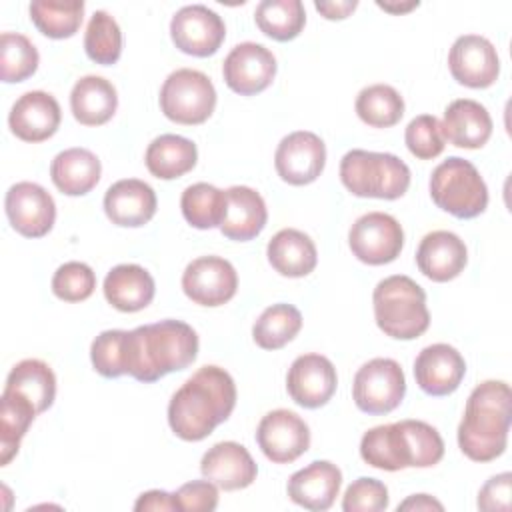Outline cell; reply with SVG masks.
I'll return each mask as SVG.
<instances>
[{"instance_id":"30bf717a","label":"cell","mask_w":512,"mask_h":512,"mask_svg":"<svg viewBox=\"0 0 512 512\" xmlns=\"http://www.w3.org/2000/svg\"><path fill=\"white\" fill-rule=\"evenodd\" d=\"M348 246L364 264H390L404 248V230L394 216L386 212H368L352 224Z\"/></svg>"},{"instance_id":"9a60e30c","label":"cell","mask_w":512,"mask_h":512,"mask_svg":"<svg viewBox=\"0 0 512 512\" xmlns=\"http://www.w3.org/2000/svg\"><path fill=\"white\" fill-rule=\"evenodd\" d=\"M4 210L10 226L26 238L46 236L56 222L54 198L36 182H16L8 188Z\"/></svg>"},{"instance_id":"1f68e13d","label":"cell","mask_w":512,"mask_h":512,"mask_svg":"<svg viewBox=\"0 0 512 512\" xmlns=\"http://www.w3.org/2000/svg\"><path fill=\"white\" fill-rule=\"evenodd\" d=\"M4 390L16 392L24 398H28L36 412H46L56 398V376L52 368L38 360V358H26L20 360L8 374Z\"/></svg>"},{"instance_id":"603a6c76","label":"cell","mask_w":512,"mask_h":512,"mask_svg":"<svg viewBox=\"0 0 512 512\" xmlns=\"http://www.w3.org/2000/svg\"><path fill=\"white\" fill-rule=\"evenodd\" d=\"M156 192L150 184L138 178L114 182L104 194V212L108 220L124 228H140L156 214Z\"/></svg>"},{"instance_id":"d4e9b609","label":"cell","mask_w":512,"mask_h":512,"mask_svg":"<svg viewBox=\"0 0 512 512\" xmlns=\"http://www.w3.org/2000/svg\"><path fill=\"white\" fill-rule=\"evenodd\" d=\"M440 126L444 140L466 150L482 148L492 136V118L486 106L470 98L450 102Z\"/></svg>"},{"instance_id":"f6af8a7d","label":"cell","mask_w":512,"mask_h":512,"mask_svg":"<svg viewBox=\"0 0 512 512\" xmlns=\"http://www.w3.org/2000/svg\"><path fill=\"white\" fill-rule=\"evenodd\" d=\"M174 496L182 512H212L218 506V486L206 478L182 484Z\"/></svg>"},{"instance_id":"681fc988","label":"cell","mask_w":512,"mask_h":512,"mask_svg":"<svg viewBox=\"0 0 512 512\" xmlns=\"http://www.w3.org/2000/svg\"><path fill=\"white\" fill-rule=\"evenodd\" d=\"M400 510H412V512H416V510H444V506H442V502H438L436 498H432L428 494H412L404 502L398 504V512Z\"/></svg>"},{"instance_id":"7c38bea8","label":"cell","mask_w":512,"mask_h":512,"mask_svg":"<svg viewBox=\"0 0 512 512\" xmlns=\"http://www.w3.org/2000/svg\"><path fill=\"white\" fill-rule=\"evenodd\" d=\"M256 442L270 462L290 464L310 448V428L296 412L278 408L262 416Z\"/></svg>"},{"instance_id":"6da1fadb","label":"cell","mask_w":512,"mask_h":512,"mask_svg":"<svg viewBox=\"0 0 512 512\" xmlns=\"http://www.w3.org/2000/svg\"><path fill=\"white\" fill-rule=\"evenodd\" d=\"M236 406L232 376L214 364L198 368L170 398L168 424L186 442H200L230 418Z\"/></svg>"},{"instance_id":"9c48e42d","label":"cell","mask_w":512,"mask_h":512,"mask_svg":"<svg viewBox=\"0 0 512 512\" xmlns=\"http://www.w3.org/2000/svg\"><path fill=\"white\" fill-rule=\"evenodd\" d=\"M406 394L402 366L392 358H372L358 368L352 382V398L366 414H388L396 410Z\"/></svg>"},{"instance_id":"836d02e7","label":"cell","mask_w":512,"mask_h":512,"mask_svg":"<svg viewBox=\"0 0 512 512\" xmlns=\"http://www.w3.org/2000/svg\"><path fill=\"white\" fill-rule=\"evenodd\" d=\"M254 22L264 36L288 42L302 32L306 10L300 0H262L254 10Z\"/></svg>"},{"instance_id":"d6a6232c","label":"cell","mask_w":512,"mask_h":512,"mask_svg":"<svg viewBox=\"0 0 512 512\" xmlns=\"http://www.w3.org/2000/svg\"><path fill=\"white\" fill-rule=\"evenodd\" d=\"M34 404L16 394V392H2L0 398V466L10 464V460L18 454L20 442L26 436L30 424L36 418Z\"/></svg>"},{"instance_id":"8fae6325","label":"cell","mask_w":512,"mask_h":512,"mask_svg":"<svg viewBox=\"0 0 512 512\" xmlns=\"http://www.w3.org/2000/svg\"><path fill=\"white\" fill-rule=\"evenodd\" d=\"M174 46L190 56L206 58L218 52L226 38L224 20L204 4L182 6L170 20Z\"/></svg>"},{"instance_id":"83f0119b","label":"cell","mask_w":512,"mask_h":512,"mask_svg":"<svg viewBox=\"0 0 512 512\" xmlns=\"http://www.w3.org/2000/svg\"><path fill=\"white\" fill-rule=\"evenodd\" d=\"M266 256L270 266L288 278L308 276L318 264L314 240L296 228L276 232L266 246Z\"/></svg>"},{"instance_id":"4fadbf2b","label":"cell","mask_w":512,"mask_h":512,"mask_svg":"<svg viewBox=\"0 0 512 512\" xmlns=\"http://www.w3.org/2000/svg\"><path fill=\"white\" fill-rule=\"evenodd\" d=\"M184 294L200 306L216 308L234 298L238 290L236 268L220 256H200L182 272Z\"/></svg>"},{"instance_id":"4dcf8cb0","label":"cell","mask_w":512,"mask_h":512,"mask_svg":"<svg viewBox=\"0 0 512 512\" xmlns=\"http://www.w3.org/2000/svg\"><path fill=\"white\" fill-rule=\"evenodd\" d=\"M198 160V148L192 140L178 134H160L144 154L146 168L160 180H174L188 174Z\"/></svg>"},{"instance_id":"60d3db41","label":"cell","mask_w":512,"mask_h":512,"mask_svg":"<svg viewBox=\"0 0 512 512\" xmlns=\"http://www.w3.org/2000/svg\"><path fill=\"white\" fill-rule=\"evenodd\" d=\"M126 336L128 330H104L90 346L94 370L104 378H120L126 374Z\"/></svg>"},{"instance_id":"d590c367","label":"cell","mask_w":512,"mask_h":512,"mask_svg":"<svg viewBox=\"0 0 512 512\" xmlns=\"http://www.w3.org/2000/svg\"><path fill=\"white\" fill-rule=\"evenodd\" d=\"M302 328V314L292 304L268 306L252 326V338L262 350H278L292 342Z\"/></svg>"},{"instance_id":"277c9868","label":"cell","mask_w":512,"mask_h":512,"mask_svg":"<svg viewBox=\"0 0 512 512\" xmlns=\"http://www.w3.org/2000/svg\"><path fill=\"white\" fill-rule=\"evenodd\" d=\"M362 460L378 470L430 468L444 456L440 432L422 420H400L374 426L360 440Z\"/></svg>"},{"instance_id":"b9f144b4","label":"cell","mask_w":512,"mask_h":512,"mask_svg":"<svg viewBox=\"0 0 512 512\" xmlns=\"http://www.w3.org/2000/svg\"><path fill=\"white\" fill-rule=\"evenodd\" d=\"M404 142L418 160H432L444 150V136L440 120L434 114H420L412 118L404 130Z\"/></svg>"},{"instance_id":"c3c4849f","label":"cell","mask_w":512,"mask_h":512,"mask_svg":"<svg viewBox=\"0 0 512 512\" xmlns=\"http://www.w3.org/2000/svg\"><path fill=\"white\" fill-rule=\"evenodd\" d=\"M314 8L326 18V20H344L348 18L356 8L358 0H328V2H314Z\"/></svg>"},{"instance_id":"44dd1931","label":"cell","mask_w":512,"mask_h":512,"mask_svg":"<svg viewBox=\"0 0 512 512\" xmlns=\"http://www.w3.org/2000/svg\"><path fill=\"white\" fill-rule=\"evenodd\" d=\"M200 472L218 488L232 492L248 488L256 480L258 466L242 444L226 440L204 452L200 460Z\"/></svg>"},{"instance_id":"f907efd6","label":"cell","mask_w":512,"mask_h":512,"mask_svg":"<svg viewBox=\"0 0 512 512\" xmlns=\"http://www.w3.org/2000/svg\"><path fill=\"white\" fill-rule=\"evenodd\" d=\"M376 6L382 8V10H386V12H392V14H402V12H408V10H412V8H418L420 2H418V0H412V2H406V4H392V2H380V0H378Z\"/></svg>"},{"instance_id":"f1b7e54d","label":"cell","mask_w":512,"mask_h":512,"mask_svg":"<svg viewBox=\"0 0 512 512\" xmlns=\"http://www.w3.org/2000/svg\"><path fill=\"white\" fill-rule=\"evenodd\" d=\"M118 108V94L110 80L88 74L76 80L70 92V110L76 122L84 126L106 124Z\"/></svg>"},{"instance_id":"484cf974","label":"cell","mask_w":512,"mask_h":512,"mask_svg":"<svg viewBox=\"0 0 512 512\" xmlns=\"http://www.w3.org/2000/svg\"><path fill=\"white\" fill-rule=\"evenodd\" d=\"M268 222L264 198L250 186H230L226 190V216L220 224L224 238L248 242L256 238Z\"/></svg>"},{"instance_id":"5bb4252c","label":"cell","mask_w":512,"mask_h":512,"mask_svg":"<svg viewBox=\"0 0 512 512\" xmlns=\"http://www.w3.org/2000/svg\"><path fill=\"white\" fill-rule=\"evenodd\" d=\"M276 70V56L258 42L236 44L222 64L226 86L240 96H254L266 90L272 84Z\"/></svg>"},{"instance_id":"8992f818","label":"cell","mask_w":512,"mask_h":512,"mask_svg":"<svg viewBox=\"0 0 512 512\" xmlns=\"http://www.w3.org/2000/svg\"><path fill=\"white\" fill-rule=\"evenodd\" d=\"M340 180L358 198L396 200L410 186V168L390 152L354 148L340 160Z\"/></svg>"},{"instance_id":"f35d334b","label":"cell","mask_w":512,"mask_h":512,"mask_svg":"<svg viewBox=\"0 0 512 512\" xmlns=\"http://www.w3.org/2000/svg\"><path fill=\"white\" fill-rule=\"evenodd\" d=\"M86 56L102 66L116 64L122 54V30L114 16L106 10H96L84 32Z\"/></svg>"},{"instance_id":"7402d4cb","label":"cell","mask_w":512,"mask_h":512,"mask_svg":"<svg viewBox=\"0 0 512 512\" xmlns=\"http://www.w3.org/2000/svg\"><path fill=\"white\" fill-rule=\"evenodd\" d=\"M342 486V472L328 460H314L288 478L286 492L290 500L306 510H328Z\"/></svg>"},{"instance_id":"e0dca14e","label":"cell","mask_w":512,"mask_h":512,"mask_svg":"<svg viewBox=\"0 0 512 512\" xmlns=\"http://www.w3.org/2000/svg\"><path fill=\"white\" fill-rule=\"evenodd\" d=\"M452 78L468 88H488L498 80L500 58L494 44L480 34L458 36L448 52Z\"/></svg>"},{"instance_id":"7a4b0ae2","label":"cell","mask_w":512,"mask_h":512,"mask_svg":"<svg viewBox=\"0 0 512 512\" xmlns=\"http://www.w3.org/2000/svg\"><path fill=\"white\" fill-rule=\"evenodd\" d=\"M198 356V334L182 320L136 326L126 336V374L138 382H156L188 368Z\"/></svg>"},{"instance_id":"cb8c5ba5","label":"cell","mask_w":512,"mask_h":512,"mask_svg":"<svg viewBox=\"0 0 512 512\" xmlns=\"http://www.w3.org/2000/svg\"><path fill=\"white\" fill-rule=\"evenodd\" d=\"M468 250L464 240L450 230L428 232L416 250L418 270L432 282H448L466 268Z\"/></svg>"},{"instance_id":"ab89813d","label":"cell","mask_w":512,"mask_h":512,"mask_svg":"<svg viewBox=\"0 0 512 512\" xmlns=\"http://www.w3.org/2000/svg\"><path fill=\"white\" fill-rule=\"evenodd\" d=\"M40 54L28 36L2 32L0 36V78L6 84L24 82L38 70Z\"/></svg>"},{"instance_id":"d6986e66","label":"cell","mask_w":512,"mask_h":512,"mask_svg":"<svg viewBox=\"0 0 512 512\" xmlns=\"http://www.w3.org/2000/svg\"><path fill=\"white\" fill-rule=\"evenodd\" d=\"M466 374L462 354L444 342L430 344L420 350L414 360V378L428 396H448L458 390Z\"/></svg>"},{"instance_id":"ee69618b","label":"cell","mask_w":512,"mask_h":512,"mask_svg":"<svg viewBox=\"0 0 512 512\" xmlns=\"http://www.w3.org/2000/svg\"><path fill=\"white\" fill-rule=\"evenodd\" d=\"M390 496L384 482L368 476L356 478L342 496L344 512H382L388 508Z\"/></svg>"},{"instance_id":"74e56055","label":"cell","mask_w":512,"mask_h":512,"mask_svg":"<svg viewBox=\"0 0 512 512\" xmlns=\"http://www.w3.org/2000/svg\"><path fill=\"white\" fill-rule=\"evenodd\" d=\"M354 108L364 124L390 128L404 116V98L390 84H372L358 92Z\"/></svg>"},{"instance_id":"4316f807","label":"cell","mask_w":512,"mask_h":512,"mask_svg":"<svg viewBox=\"0 0 512 512\" xmlns=\"http://www.w3.org/2000/svg\"><path fill=\"white\" fill-rule=\"evenodd\" d=\"M104 298L120 312L144 310L156 294L152 274L138 264H118L104 278Z\"/></svg>"},{"instance_id":"8d00e7d4","label":"cell","mask_w":512,"mask_h":512,"mask_svg":"<svg viewBox=\"0 0 512 512\" xmlns=\"http://www.w3.org/2000/svg\"><path fill=\"white\" fill-rule=\"evenodd\" d=\"M32 24L48 38L62 40L70 38L78 32L84 18V2L82 0H34L28 8Z\"/></svg>"},{"instance_id":"7dc6e473","label":"cell","mask_w":512,"mask_h":512,"mask_svg":"<svg viewBox=\"0 0 512 512\" xmlns=\"http://www.w3.org/2000/svg\"><path fill=\"white\" fill-rule=\"evenodd\" d=\"M136 512H146V510H156V512H166V510H180L176 496L166 492V490H148L138 496L134 502Z\"/></svg>"},{"instance_id":"52a82bcc","label":"cell","mask_w":512,"mask_h":512,"mask_svg":"<svg viewBox=\"0 0 512 512\" xmlns=\"http://www.w3.org/2000/svg\"><path fill=\"white\" fill-rule=\"evenodd\" d=\"M430 198L454 218L470 220L486 210L488 186L470 160L450 156L432 170Z\"/></svg>"},{"instance_id":"ac0fdd59","label":"cell","mask_w":512,"mask_h":512,"mask_svg":"<svg viewBox=\"0 0 512 512\" xmlns=\"http://www.w3.org/2000/svg\"><path fill=\"white\" fill-rule=\"evenodd\" d=\"M338 376L334 364L322 354L298 356L286 374V390L290 398L308 410L324 406L336 392Z\"/></svg>"},{"instance_id":"ba28073f","label":"cell","mask_w":512,"mask_h":512,"mask_svg":"<svg viewBox=\"0 0 512 512\" xmlns=\"http://www.w3.org/2000/svg\"><path fill=\"white\" fill-rule=\"evenodd\" d=\"M216 108V88L212 80L194 68L170 72L160 88L162 114L184 126L206 122Z\"/></svg>"},{"instance_id":"3957f363","label":"cell","mask_w":512,"mask_h":512,"mask_svg":"<svg viewBox=\"0 0 512 512\" xmlns=\"http://www.w3.org/2000/svg\"><path fill=\"white\" fill-rule=\"evenodd\" d=\"M512 392L502 380L478 384L458 424V446L474 462H490L504 454L510 432Z\"/></svg>"},{"instance_id":"bcb514c9","label":"cell","mask_w":512,"mask_h":512,"mask_svg":"<svg viewBox=\"0 0 512 512\" xmlns=\"http://www.w3.org/2000/svg\"><path fill=\"white\" fill-rule=\"evenodd\" d=\"M510 490H512V474L502 472L492 476L478 492V508L484 512L510 510Z\"/></svg>"},{"instance_id":"5b68a950","label":"cell","mask_w":512,"mask_h":512,"mask_svg":"<svg viewBox=\"0 0 512 512\" xmlns=\"http://www.w3.org/2000/svg\"><path fill=\"white\" fill-rule=\"evenodd\" d=\"M374 320L394 340H414L430 326L426 292L404 274L380 280L372 294Z\"/></svg>"},{"instance_id":"f546056e","label":"cell","mask_w":512,"mask_h":512,"mask_svg":"<svg viewBox=\"0 0 512 512\" xmlns=\"http://www.w3.org/2000/svg\"><path fill=\"white\" fill-rule=\"evenodd\" d=\"M102 164L88 148H68L54 156L50 164V178L54 186L66 196H84L98 182Z\"/></svg>"},{"instance_id":"ffe728a7","label":"cell","mask_w":512,"mask_h":512,"mask_svg":"<svg viewBox=\"0 0 512 512\" xmlns=\"http://www.w3.org/2000/svg\"><path fill=\"white\" fill-rule=\"evenodd\" d=\"M62 120L58 100L42 90H30L22 94L10 114L8 126L10 132L24 142H44L56 134Z\"/></svg>"},{"instance_id":"7bdbcfd3","label":"cell","mask_w":512,"mask_h":512,"mask_svg":"<svg viewBox=\"0 0 512 512\" xmlns=\"http://www.w3.org/2000/svg\"><path fill=\"white\" fill-rule=\"evenodd\" d=\"M96 274L84 262H64L52 276V292L64 302H82L92 296Z\"/></svg>"},{"instance_id":"e575fe53","label":"cell","mask_w":512,"mask_h":512,"mask_svg":"<svg viewBox=\"0 0 512 512\" xmlns=\"http://www.w3.org/2000/svg\"><path fill=\"white\" fill-rule=\"evenodd\" d=\"M180 208L190 226L198 230L220 228L226 216V190H220L208 182L190 184L182 192Z\"/></svg>"},{"instance_id":"2e32d148","label":"cell","mask_w":512,"mask_h":512,"mask_svg":"<svg viewBox=\"0 0 512 512\" xmlns=\"http://www.w3.org/2000/svg\"><path fill=\"white\" fill-rule=\"evenodd\" d=\"M326 164V144L310 130H296L284 136L274 152L278 176L292 186L314 182Z\"/></svg>"}]
</instances>
